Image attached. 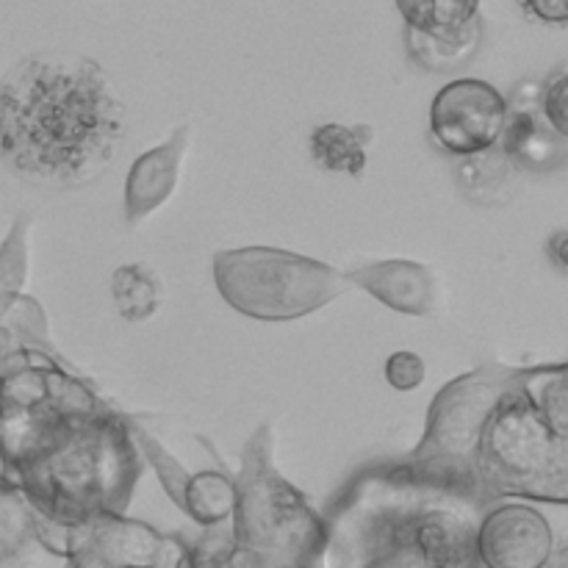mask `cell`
Returning <instances> with one entry per match:
<instances>
[{"label":"cell","mask_w":568,"mask_h":568,"mask_svg":"<svg viewBox=\"0 0 568 568\" xmlns=\"http://www.w3.org/2000/svg\"><path fill=\"white\" fill-rule=\"evenodd\" d=\"M125 133V105L87 55H31L0 81V159L22 181L83 186L109 170Z\"/></svg>","instance_id":"6da1fadb"},{"label":"cell","mask_w":568,"mask_h":568,"mask_svg":"<svg viewBox=\"0 0 568 568\" xmlns=\"http://www.w3.org/2000/svg\"><path fill=\"white\" fill-rule=\"evenodd\" d=\"M144 458L125 416L105 408L75 416L61 436L11 471L33 514L78 527L100 514H125Z\"/></svg>","instance_id":"7a4b0ae2"},{"label":"cell","mask_w":568,"mask_h":568,"mask_svg":"<svg viewBox=\"0 0 568 568\" xmlns=\"http://www.w3.org/2000/svg\"><path fill=\"white\" fill-rule=\"evenodd\" d=\"M477 497L568 503V433L544 416L519 372L483 430L475 460Z\"/></svg>","instance_id":"3957f363"},{"label":"cell","mask_w":568,"mask_h":568,"mask_svg":"<svg viewBox=\"0 0 568 568\" xmlns=\"http://www.w3.org/2000/svg\"><path fill=\"white\" fill-rule=\"evenodd\" d=\"M233 480V544L286 568L314 564L325 544V519L277 471L275 433L270 425L253 433Z\"/></svg>","instance_id":"277c9868"},{"label":"cell","mask_w":568,"mask_h":568,"mask_svg":"<svg viewBox=\"0 0 568 568\" xmlns=\"http://www.w3.org/2000/svg\"><path fill=\"white\" fill-rule=\"evenodd\" d=\"M516 377L519 372L514 369H475L447 383L430 403L422 442L394 466L427 486L483 503L475 483L477 449L494 408Z\"/></svg>","instance_id":"5b68a950"},{"label":"cell","mask_w":568,"mask_h":568,"mask_svg":"<svg viewBox=\"0 0 568 568\" xmlns=\"http://www.w3.org/2000/svg\"><path fill=\"white\" fill-rule=\"evenodd\" d=\"M214 283L236 314L255 322L303 320L353 288L336 266L277 247L222 250Z\"/></svg>","instance_id":"8992f818"},{"label":"cell","mask_w":568,"mask_h":568,"mask_svg":"<svg viewBox=\"0 0 568 568\" xmlns=\"http://www.w3.org/2000/svg\"><path fill=\"white\" fill-rule=\"evenodd\" d=\"M510 100L494 83L458 78L438 89L430 103V136L455 159L486 153L505 131Z\"/></svg>","instance_id":"52a82bcc"},{"label":"cell","mask_w":568,"mask_h":568,"mask_svg":"<svg viewBox=\"0 0 568 568\" xmlns=\"http://www.w3.org/2000/svg\"><path fill=\"white\" fill-rule=\"evenodd\" d=\"M475 547L483 568H547L555 536L541 510L505 503L486 510L477 521Z\"/></svg>","instance_id":"ba28073f"},{"label":"cell","mask_w":568,"mask_h":568,"mask_svg":"<svg viewBox=\"0 0 568 568\" xmlns=\"http://www.w3.org/2000/svg\"><path fill=\"white\" fill-rule=\"evenodd\" d=\"M353 286L369 292L377 303L397 314L427 316L438 303V277L430 266L408 258H388L361 264L344 272Z\"/></svg>","instance_id":"9c48e42d"},{"label":"cell","mask_w":568,"mask_h":568,"mask_svg":"<svg viewBox=\"0 0 568 568\" xmlns=\"http://www.w3.org/2000/svg\"><path fill=\"white\" fill-rule=\"evenodd\" d=\"M189 139L192 131L181 125L170 139L133 161L125 181V220L131 225L148 220L175 194L183 159L189 153Z\"/></svg>","instance_id":"30bf717a"},{"label":"cell","mask_w":568,"mask_h":568,"mask_svg":"<svg viewBox=\"0 0 568 568\" xmlns=\"http://www.w3.org/2000/svg\"><path fill=\"white\" fill-rule=\"evenodd\" d=\"M164 544L166 536L144 521L128 519L125 514H100L75 527L72 552L78 547H92L114 568H155Z\"/></svg>","instance_id":"8fae6325"},{"label":"cell","mask_w":568,"mask_h":568,"mask_svg":"<svg viewBox=\"0 0 568 568\" xmlns=\"http://www.w3.org/2000/svg\"><path fill=\"white\" fill-rule=\"evenodd\" d=\"M566 142L568 139L555 133L536 111L521 109V105H510L505 131L499 136V148L508 153L516 170L530 172H547L564 164Z\"/></svg>","instance_id":"7c38bea8"},{"label":"cell","mask_w":568,"mask_h":568,"mask_svg":"<svg viewBox=\"0 0 568 568\" xmlns=\"http://www.w3.org/2000/svg\"><path fill=\"white\" fill-rule=\"evenodd\" d=\"M375 131L369 125H342V122H325L311 131L308 148L311 159L320 170L333 175L361 178L369 164V144Z\"/></svg>","instance_id":"4fadbf2b"},{"label":"cell","mask_w":568,"mask_h":568,"mask_svg":"<svg viewBox=\"0 0 568 568\" xmlns=\"http://www.w3.org/2000/svg\"><path fill=\"white\" fill-rule=\"evenodd\" d=\"M483 42L480 14L466 22L464 28L449 33H425L405 26V48L408 55L430 72H455L469 64Z\"/></svg>","instance_id":"5bb4252c"},{"label":"cell","mask_w":568,"mask_h":568,"mask_svg":"<svg viewBox=\"0 0 568 568\" xmlns=\"http://www.w3.org/2000/svg\"><path fill=\"white\" fill-rule=\"evenodd\" d=\"M111 297H114L116 314L131 325H139L159 314L164 303V288L148 264L131 261V264L116 266L111 275Z\"/></svg>","instance_id":"9a60e30c"},{"label":"cell","mask_w":568,"mask_h":568,"mask_svg":"<svg viewBox=\"0 0 568 568\" xmlns=\"http://www.w3.org/2000/svg\"><path fill=\"white\" fill-rule=\"evenodd\" d=\"M233 505H236V480L231 471L205 469L192 475L186 494H183V514L192 516L203 527H220L231 519Z\"/></svg>","instance_id":"2e32d148"},{"label":"cell","mask_w":568,"mask_h":568,"mask_svg":"<svg viewBox=\"0 0 568 568\" xmlns=\"http://www.w3.org/2000/svg\"><path fill=\"white\" fill-rule=\"evenodd\" d=\"M455 172H458V186L464 189L466 197L475 203H497L510 192L516 164L499 144H494L486 153L460 159Z\"/></svg>","instance_id":"e0dca14e"},{"label":"cell","mask_w":568,"mask_h":568,"mask_svg":"<svg viewBox=\"0 0 568 568\" xmlns=\"http://www.w3.org/2000/svg\"><path fill=\"white\" fill-rule=\"evenodd\" d=\"M405 26L425 33H449L480 14V0H394Z\"/></svg>","instance_id":"ac0fdd59"},{"label":"cell","mask_w":568,"mask_h":568,"mask_svg":"<svg viewBox=\"0 0 568 568\" xmlns=\"http://www.w3.org/2000/svg\"><path fill=\"white\" fill-rule=\"evenodd\" d=\"M33 536V510L22 491L11 483H0V564H11L20 558Z\"/></svg>","instance_id":"d6986e66"},{"label":"cell","mask_w":568,"mask_h":568,"mask_svg":"<svg viewBox=\"0 0 568 568\" xmlns=\"http://www.w3.org/2000/svg\"><path fill=\"white\" fill-rule=\"evenodd\" d=\"M31 214H20L0 244V288L9 294H20L28 283V272H31L28 236H31Z\"/></svg>","instance_id":"ffe728a7"},{"label":"cell","mask_w":568,"mask_h":568,"mask_svg":"<svg viewBox=\"0 0 568 568\" xmlns=\"http://www.w3.org/2000/svg\"><path fill=\"white\" fill-rule=\"evenodd\" d=\"M0 322L20 338L26 347L33 349H44V353H55L53 342H50V331H48V316H44L42 305L37 303L28 294H11L9 305L0 314Z\"/></svg>","instance_id":"44dd1931"},{"label":"cell","mask_w":568,"mask_h":568,"mask_svg":"<svg viewBox=\"0 0 568 568\" xmlns=\"http://www.w3.org/2000/svg\"><path fill=\"white\" fill-rule=\"evenodd\" d=\"M31 366H67L61 361V355L44 353V349L26 347L9 327L0 322V381L17 375L22 369H31Z\"/></svg>","instance_id":"7402d4cb"},{"label":"cell","mask_w":568,"mask_h":568,"mask_svg":"<svg viewBox=\"0 0 568 568\" xmlns=\"http://www.w3.org/2000/svg\"><path fill=\"white\" fill-rule=\"evenodd\" d=\"M544 122L552 128L555 133L568 139V70L560 67L558 72L547 78L541 89V100H538Z\"/></svg>","instance_id":"603a6c76"},{"label":"cell","mask_w":568,"mask_h":568,"mask_svg":"<svg viewBox=\"0 0 568 568\" xmlns=\"http://www.w3.org/2000/svg\"><path fill=\"white\" fill-rule=\"evenodd\" d=\"M425 361H422V355L410 353V349H399L386 361V381L397 392H414L425 383Z\"/></svg>","instance_id":"cb8c5ba5"},{"label":"cell","mask_w":568,"mask_h":568,"mask_svg":"<svg viewBox=\"0 0 568 568\" xmlns=\"http://www.w3.org/2000/svg\"><path fill=\"white\" fill-rule=\"evenodd\" d=\"M521 9L544 26H566L568 22V0H519Z\"/></svg>","instance_id":"d4e9b609"},{"label":"cell","mask_w":568,"mask_h":568,"mask_svg":"<svg viewBox=\"0 0 568 568\" xmlns=\"http://www.w3.org/2000/svg\"><path fill=\"white\" fill-rule=\"evenodd\" d=\"M547 258L552 261L555 270L568 272V233L558 231L547 239Z\"/></svg>","instance_id":"484cf974"},{"label":"cell","mask_w":568,"mask_h":568,"mask_svg":"<svg viewBox=\"0 0 568 568\" xmlns=\"http://www.w3.org/2000/svg\"><path fill=\"white\" fill-rule=\"evenodd\" d=\"M67 560H70V566L67 568H114L111 564H105L92 547H78Z\"/></svg>","instance_id":"4316f807"},{"label":"cell","mask_w":568,"mask_h":568,"mask_svg":"<svg viewBox=\"0 0 568 568\" xmlns=\"http://www.w3.org/2000/svg\"><path fill=\"white\" fill-rule=\"evenodd\" d=\"M297 568H311V566H297Z\"/></svg>","instance_id":"83f0119b"}]
</instances>
